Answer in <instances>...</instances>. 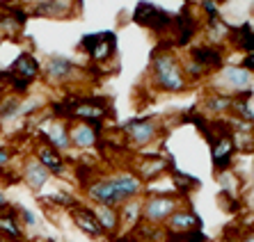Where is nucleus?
I'll return each mask as SVG.
<instances>
[{"instance_id": "14", "label": "nucleus", "mask_w": 254, "mask_h": 242, "mask_svg": "<svg viewBox=\"0 0 254 242\" xmlns=\"http://www.w3.org/2000/svg\"><path fill=\"white\" fill-rule=\"evenodd\" d=\"M124 133H126V137H128L133 144H137V146H144V144H149L156 135H158V128H156L151 121H147V119H137V121H130V124H126Z\"/></svg>"}, {"instance_id": "6", "label": "nucleus", "mask_w": 254, "mask_h": 242, "mask_svg": "<svg viewBox=\"0 0 254 242\" xmlns=\"http://www.w3.org/2000/svg\"><path fill=\"white\" fill-rule=\"evenodd\" d=\"M35 158L42 162L44 167H46L51 174H55V176H62L66 169L64 165V158H62V153H60L55 146H51L48 144V140L39 133L37 135V142H35Z\"/></svg>"}, {"instance_id": "34", "label": "nucleus", "mask_w": 254, "mask_h": 242, "mask_svg": "<svg viewBox=\"0 0 254 242\" xmlns=\"http://www.w3.org/2000/svg\"><path fill=\"white\" fill-rule=\"evenodd\" d=\"M243 242H254V233H250V236L243 238Z\"/></svg>"}, {"instance_id": "30", "label": "nucleus", "mask_w": 254, "mask_h": 242, "mask_svg": "<svg viewBox=\"0 0 254 242\" xmlns=\"http://www.w3.org/2000/svg\"><path fill=\"white\" fill-rule=\"evenodd\" d=\"M208 105H211L213 110H227V107L231 105V100L227 98V96H215V98H213Z\"/></svg>"}, {"instance_id": "10", "label": "nucleus", "mask_w": 254, "mask_h": 242, "mask_svg": "<svg viewBox=\"0 0 254 242\" xmlns=\"http://www.w3.org/2000/svg\"><path fill=\"white\" fill-rule=\"evenodd\" d=\"M48 178H51V171H48L35 155H30V158L23 160V165H21V181H23L30 190H42L44 185L48 183Z\"/></svg>"}, {"instance_id": "5", "label": "nucleus", "mask_w": 254, "mask_h": 242, "mask_svg": "<svg viewBox=\"0 0 254 242\" xmlns=\"http://www.w3.org/2000/svg\"><path fill=\"white\" fill-rule=\"evenodd\" d=\"M115 46H117V42H115V32L87 35V37H83V42H80V48H83L85 53L94 59V62H106V59L115 53Z\"/></svg>"}, {"instance_id": "29", "label": "nucleus", "mask_w": 254, "mask_h": 242, "mask_svg": "<svg viewBox=\"0 0 254 242\" xmlns=\"http://www.w3.org/2000/svg\"><path fill=\"white\" fill-rule=\"evenodd\" d=\"M16 213H18V217H21V224H25V226H35L37 224V217L30 213L28 208L16 206Z\"/></svg>"}, {"instance_id": "11", "label": "nucleus", "mask_w": 254, "mask_h": 242, "mask_svg": "<svg viewBox=\"0 0 254 242\" xmlns=\"http://www.w3.org/2000/svg\"><path fill=\"white\" fill-rule=\"evenodd\" d=\"M211 155H213V167H215V171L218 174H222V171H229L231 167V158H234V148H236V144H234V140H231V135H220L215 137L211 142Z\"/></svg>"}, {"instance_id": "18", "label": "nucleus", "mask_w": 254, "mask_h": 242, "mask_svg": "<svg viewBox=\"0 0 254 242\" xmlns=\"http://www.w3.org/2000/svg\"><path fill=\"white\" fill-rule=\"evenodd\" d=\"M199 217L192 210H177L167 219V233H188V231L199 229Z\"/></svg>"}, {"instance_id": "1", "label": "nucleus", "mask_w": 254, "mask_h": 242, "mask_svg": "<svg viewBox=\"0 0 254 242\" xmlns=\"http://www.w3.org/2000/svg\"><path fill=\"white\" fill-rule=\"evenodd\" d=\"M154 76L163 89L170 92H179L186 87V73L170 53H158L154 57Z\"/></svg>"}, {"instance_id": "7", "label": "nucleus", "mask_w": 254, "mask_h": 242, "mask_svg": "<svg viewBox=\"0 0 254 242\" xmlns=\"http://www.w3.org/2000/svg\"><path fill=\"white\" fill-rule=\"evenodd\" d=\"M0 240L7 242H28L23 233V224L16 213V206H0Z\"/></svg>"}, {"instance_id": "20", "label": "nucleus", "mask_w": 254, "mask_h": 242, "mask_svg": "<svg viewBox=\"0 0 254 242\" xmlns=\"http://www.w3.org/2000/svg\"><path fill=\"white\" fill-rule=\"evenodd\" d=\"M21 98H23V96L14 94V92H7L5 96H0V126L12 124V121H16V119L21 117V114H18V110H21Z\"/></svg>"}, {"instance_id": "8", "label": "nucleus", "mask_w": 254, "mask_h": 242, "mask_svg": "<svg viewBox=\"0 0 254 242\" xmlns=\"http://www.w3.org/2000/svg\"><path fill=\"white\" fill-rule=\"evenodd\" d=\"M101 124H87V121H71L69 140L78 148H92L99 144Z\"/></svg>"}, {"instance_id": "9", "label": "nucleus", "mask_w": 254, "mask_h": 242, "mask_svg": "<svg viewBox=\"0 0 254 242\" xmlns=\"http://www.w3.org/2000/svg\"><path fill=\"white\" fill-rule=\"evenodd\" d=\"M69 215H71V219H73V224L83 231L85 236H92V238L103 236V229H101L99 219H96V215H94V208L73 203V206L69 208Z\"/></svg>"}, {"instance_id": "16", "label": "nucleus", "mask_w": 254, "mask_h": 242, "mask_svg": "<svg viewBox=\"0 0 254 242\" xmlns=\"http://www.w3.org/2000/svg\"><path fill=\"white\" fill-rule=\"evenodd\" d=\"M42 135L48 140L51 146H55L58 151H66L71 146V140H69V126L66 121H60V119H53L46 128L42 130Z\"/></svg>"}, {"instance_id": "23", "label": "nucleus", "mask_w": 254, "mask_h": 242, "mask_svg": "<svg viewBox=\"0 0 254 242\" xmlns=\"http://www.w3.org/2000/svg\"><path fill=\"white\" fill-rule=\"evenodd\" d=\"M229 35L234 37V42H236L238 48L248 50V53H254V30L248 23H243L238 30H231Z\"/></svg>"}, {"instance_id": "35", "label": "nucleus", "mask_w": 254, "mask_h": 242, "mask_svg": "<svg viewBox=\"0 0 254 242\" xmlns=\"http://www.w3.org/2000/svg\"><path fill=\"white\" fill-rule=\"evenodd\" d=\"M252 171H254V169H252Z\"/></svg>"}, {"instance_id": "2", "label": "nucleus", "mask_w": 254, "mask_h": 242, "mask_svg": "<svg viewBox=\"0 0 254 242\" xmlns=\"http://www.w3.org/2000/svg\"><path fill=\"white\" fill-rule=\"evenodd\" d=\"M179 210V201L174 196H149L144 203H142V222L147 224H160V222H167L172 215Z\"/></svg>"}, {"instance_id": "32", "label": "nucleus", "mask_w": 254, "mask_h": 242, "mask_svg": "<svg viewBox=\"0 0 254 242\" xmlns=\"http://www.w3.org/2000/svg\"><path fill=\"white\" fill-rule=\"evenodd\" d=\"M115 242H140V238H137L135 233H130V236H122V238H117Z\"/></svg>"}, {"instance_id": "24", "label": "nucleus", "mask_w": 254, "mask_h": 242, "mask_svg": "<svg viewBox=\"0 0 254 242\" xmlns=\"http://www.w3.org/2000/svg\"><path fill=\"white\" fill-rule=\"evenodd\" d=\"M119 219L122 222H128V224H137L142 219V203L135 199L122 203V210H119Z\"/></svg>"}, {"instance_id": "12", "label": "nucleus", "mask_w": 254, "mask_h": 242, "mask_svg": "<svg viewBox=\"0 0 254 242\" xmlns=\"http://www.w3.org/2000/svg\"><path fill=\"white\" fill-rule=\"evenodd\" d=\"M76 64L71 59L64 57H48L46 66H44V78H46L51 85H60V83H66L71 78L76 76Z\"/></svg>"}, {"instance_id": "28", "label": "nucleus", "mask_w": 254, "mask_h": 242, "mask_svg": "<svg viewBox=\"0 0 254 242\" xmlns=\"http://www.w3.org/2000/svg\"><path fill=\"white\" fill-rule=\"evenodd\" d=\"M12 160H14V153L9 151L7 146H0V174L7 169H12Z\"/></svg>"}, {"instance_id": "15", "label": "nucleus", "mask_w": 254, "mask_h": 242, "mask_svg": "<svg viewBox=\"0 0 254 242\" xmlns=\"http://www.w3.org/2000/svg\"><path fill=\"white\" fill-rule=\"evenodd\" d=\"M167 169V160L163 155H142L135 165V176L140 181H154L156 176H160Z\"/></svg>"}, {"instance_id": "4", "label": "nucleus", "mask_w": 254, "mask_h": 242, "mask_svg": "<svg viewBox=\"0 0 254 242\" xmlns=\"http://www.w3.org/2000/svg\"><path fill=\"white\" fill-rule=\"evenodd\" d=\"M87 190V196L92 201H96V206H110V208H117L119 203H124L122 196H119L117 188H115V181L113 176L110 178H94L85 185Z\"/></svg>"}, {"instance_id": "33", "label": "nucleus", "mask_w": 254, "mask_h": 242, "mask_svg": "<svg viewBox=\"0 0 254 242\" xmlns=\"http://www.w3.org/2000/svg\"><path fill=\"white\" fill-rule=\"evenodd\" d=\"M7 203H9V201H7L5 192H2V190H0V206H7Z\"/></svg>"}, {"instance_id": "21", "label": "nucleus", "mask_w": 254, "mask_h": 242, "mask_svg": "<svg viewBox=\"0 0 254 242\" xmlns=\"http://www.w3.org/2000/svg\"><path fill=\"white\" fill-rule=\"evenodd\" d=\"M94 215L99 219L101 229L103 233H115L122 224V219H119V208H110V206H96L94 208Z\"/></svg>"}, {"instance_id": "26", "label": "nucleus", "mask_w": 254, "mask_h": 242, "mask_svg": "<svg viewBox=\"0 0 254 242\" xmlns=\"http://www.w3.org/2000/svg\"><path fill=\"white\" fill-rule=\"evenodd\" d=\"M172 178H174V185H177V190L179 192H192V190L197 188V178H192V176H186V174H181V171H172Z\"/></svg>"}, {"instance_id": "17", "label": "nucleus", "mask_w": 254, "mask_h": 242, "mask_svg": "<svg viewBox=\"0 0 254 242\" xmlns=\"http://www.w3.org/2000/svg\"><path fill=\"white\" fill-rule=\"evenodd\" d=\"M32 14L46 18H66L73 14V2L71 0H44L32 9Z\"/></svg>"}, {"instance_id": "22", "label": "nucleus", "mask_w": 254, "mask_h": 242, "mask_svg": "<svg viewBox=\"0 0 254 242\" xmlns=\"http://www.w3.org/2000/svg\"><path fill=\"white\" fill-rule=\"evenodd\" d=\"M192 59L204 69V66H220L222 64V53L215 46H199L192 50Z\"/></svg>"}, {"instance_id": "31", "label": "nucleus", "mask_w": 254, "mask_h": 242, "mask_svg": "<svg viewBox=\"0 0 254 242\" xmlns=\"http://www.w3.org/2000/svg\"><path fill=\"white\" fill-rule=\"evenodd\" d=\"M243 69H245V71H254V53H250L248 57H245V62H243Z\"/></svg>"}, {"instance_id": "25", "label": "nucleus", "mask_w": 254, "mask_h": 242, "mask_svg": "<svg viewBox=\"0 0 254 242\" xmlns=\"http://www.w3.org/2000/svg\"><path fill=\"white\" fill-rule=\"evenodd\" d=\"M225 80L231 85L234 89L238 87H248L250 83V71H245V69H238V66H229L225 71Z\"/></svg>"}, {"instance_id": "27", "label": "nucleus", "mask_w": 254, "mask_h": 242, "mask_svg": "<svg viewBox=\"0 0 254 242\" xmlns=\"http://www.w3.org/2000/svg\"><path fill=\"white\" fill-rule=\"evenodd\" d=\"M167 242H206V236L199 229L188 233H167Z\"/></svg>"}, {"instance_id": "3", "label": "nucleus", "mask_w": 254, "mask_h": 242, "mask_svg": "<svg viewBox=\"0 0 254 242\" xmlns=\"http://www.w3.org/2000/svg\"><path fill=\"white\" fill-rule=\"evenodd\" d=\"M133 21L137 25H144V28L154 30V32H163L165 28H172V16L165 12V9H160L156 7L154 2H140L135 7V14H133Z\"/></svg>"}, {"instance_id": "13", "label": "nucleus", "mask_w": 254, "mask_h": 242, "mask_svg": "<svg viewBox=\"0 0 254 242\" xmlns=\"http://www.w3.org/2000/svg\"><path fill=\"white\" fill-rule=\"evenodd\" d=\"M9 73H14V76H18V78H23V80H28V83L32 85L35 80H39V78H42V66H39V62H37V59L32 57L30 53H21V55H16V59L12 62Z\"/></svg>"}, {"instance_id": "19", "label": "nucleus", "mask_w": 254, "mask_h": 242, "mask_svg": "<svg viewBox=\"0 0 254 242\" xmlns=\"http://www.w3.org/2000/svg\"><path fill=\"white\" fill-rule=\"evenodd\" d=\"M113 181H115V188H117V192H119V196H122L124 203L133 199L142 188V181L135 176V174H130V171L117 174V176H113Z\"/></svg>"}]
</instances>
